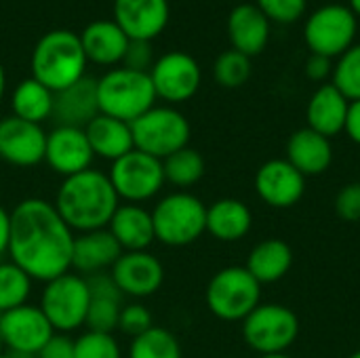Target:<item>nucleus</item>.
Returning a JSON list of instances; mask_svg holds the SVG:
<instances>
[{
    "label": "nucleus",
    "instance_id": "obj_41",
    "mask_svg": "<svg viewBox=\"0 0 360 358\" xmlns=\"http://www.w3.org/2000/svg\"><path fill=\"white\" fill-rule=\"evenodd\" d=\"M36 358H74V338L68 333H53Z\"/></svg>",
    "mask_w": 360,
    "mask_h": 358
},
{
    "label": "nucleus",
    "instance_id": "obj_4",
    "mask_svg": "<svg viewBox=\"0 0 360 358\" xmlns=\"http://www.w3.org/2000/svg\"><path fill=\"white\" fill-rule=\"evenodd\" d=\"M156 91L150 72L112 68L97 80L99 112L112 118L133 122L156 106Z\"/></svg>",
    "mask_w": 360,
    "mask_h": 358
},
{
    "label": "nucleus",
    "instance_id": "obj_27",
    "mask_svg": "<svg viewBox=\"0 0 360 358\" xmlns=\"http://www.w3.org/2000/svg\"><path fill=\"white\" fill-rule=\"evenodd\" d=\"M86 139L91 143V150L95 158L110 160V165L131 150H135L133 143V131L131 124L118 118H112L108 114H97L86 127H84Z\"/></svg>",
    "mask_w": 360,
    "mask_h": 358
},
{
    "label": "nucleus",
    "instance_id": "obj_11",
    "mask_svg": "<svg viewBox=\"0 0 360 358\" xmlns=\"http://www.w3.org/2000/svg\"><path fill=\"white\" fill-rule=\"evenodd\" d=\"M359 19L346 4L319 6L304 25V40L314 55L338 59L344 55L356 38Z\"/></svg>",
    "mask_w": 360,
    "mask_h": 358
},
{
    "label": "nucleus",
    "instance_id": "obj_6",
    "mask_svg": "<svg viewBox=\"0 0 360 358\" xmlns=\"http://www.w3.org/2000/svg\"><path fill=\"white\" fill-rule=\"evenodd\" d=\"M205 302L215 319L243 323L262 304V285L245 266H228L209 281Z\"/></svg>",
    "mask_w": 360,
    "mask_h": 358
},
{
    "label": "nucleus",
    "instance_id": "obj_50",
    "mask_svg": "<svg viewBox=\"0 0 360 358\" xmlns=\"http://www.w3.org/2000/svg\"><path fill=\"white\" fill-rule=\"evenodd\" d=\"M0 358H15V357H11V354H6V352H2V354H0Z\"/></svg>",
    "mask_w": 360,
    "mask_h": 358
},
{
    "label": "nucleus",
    "instance_id": "obj_36",
    "mask_svg": "<svg viewBox=\"0 0 360 358\" xmlns=\"http://www.w3.org/2000/svg\"><path fill=\"white\" fill-rule=\"evenodd\" d=\"M74 358H124V352L114 333L86 329L74 338Z\"/></svg>",
    "mask_w": 360,
    "mask_h": 358
},
{
    "label": "nucleus",
    "instance_id": "obj_46",
    "mask_svg": "<svg viewBox=\"0 0 360 358\" xmlns=\"http://www.w3.org/2000/svg\"><path fill=\"white\" fill-rule=\"evenodd\" d=\"M348 6H350V11L356 15V19L360 17V0H348Z\"/></svg>",
    "mask_w": 360,
    "mask_h": 358
},
{
    "label": "nucleus",
    "instance_id": "obj_34",
    "mask_svg": "<svg viewBox=\"0 0 360 358\" xmlns=\"http://www.w3.org/2000/svg\"><path fill=\"white\" fill-rule=\"evenodd\" d=\"M333 87L348 99L360 101V44H352L333 63Z\"/></svg>",
    "mask_w": 360,
    "mask_h": 358
},
{
    "label": "nucleus",
    "instance_id": "obj_20",
    "mask_svg": "<svg viewBox=\"0 0 360 358\" xmlns=\"http://www.w3.org/2000/svg\"><path fill=\"white\" fill-rule=\"evenodd\" d=\"M99 114L97 80L91 76L80 78L53 97V116L57 124L84 129Z\"/></svg>",
    "mask_w": 360,
    "mask_h": 358
},
{
    "label": "nucleus",
    "instance_id": "obj_29",
    "mask_svg": "<svg viewBox=\"0 0 360 358\" xmlns=\"http://www.w3.org/2000/svg\"><path fill=\"white\" fill-rule=\"evenodd\" d=\"M291 266H293V251L289 243L281 238H266L251 249L245 268L253 274V279L259 285H270L285 279Z\"/></svg>",
    "mask_w": 360,
    "mask_h": 358
},
{
    "label": "nucleus",
    "instance_id": "obj_37",
    "mask_svg": "<svg viewBox=\"0 0 360 358\" xmlns=\"http://www.w3.org/2000/svg\"><path fill=\"white\" fill-rule=\"evenodd\" d=\"M152 327H154V317H152V312L143 304L131 302V304L122 306L120 319H118V331L120 333H124L127 338L133 340V338L146 333Z\"/></svg>",
    "mask_w": 360,
    "mask_h": 358
},
{
    "label": "nucleus",
    "instance_id": "obj_49",
    "mask_svg": "<svg viewBox=\"0 0 360 358\" xmlns=\"http://www.w3.org/2000/svg\"><path fill=\"white\" fill-rule=\"evenodd\" d=\"M4 352V344H2V335H0V354Z\"/></svg>",
    "mask_w": 360,
    "mask_h": 358
},
{
    "label": "nucleus",
    "instance_id": "obj_23",
    "mask_svg": "<svg viewBox=\"0 0 360 358\" xmlns=\"http://www.w3.org/2000/svg\"><path fill=\"white\" fill-rule=\"evenodd\" d=\"M78 36L86 61H93L103 68H112L120 63L129 46V36L118 27L114 19H97L89 23Z\"/></svg>",
    "mask_w": 360,
    "mask_h": 358
},
{
    "label": "nucleus",
    "instance_id": "obj_2",
    "mask_svg": "<svg viewBox=\"0 0 360 358\" xmlns=\"http://www.w3.org/2000/svg\"><path fill=\"white\" fill-rule=\"evenodd\" d=\"M53 205L74 234H80L108 228L120 198L114 192L108 173L91 167L82 173L65 177L57 188Z\"/></svg>",
    "mask_w": 360,
    "mask_h": 358
},
{
    "label": "nucleus",
    "instance_id": "obj_12",
    "mask_svg": "<svg viewBox=\"0 0 360 358\" xmlns=\"http://www.w3.org/2000/svg\"><path fill=\"white\" fill-rule=\"evenodd\" d=\"M53 327L34 304H23L0 314V335L4 352L15 358H36L42 346L53 338Z\"/></svg>",
    "mask_w": 360,
    "mask_h": 358
},
{
    "label": "nucleus",
    "instance_id": "obj_8",
    "mask_svg": "<svg viewBox=\"0 0 360 358\" xmlns=\"http://www.w3.org/2000/svg\"><path fill=\"white\" fill-rule=\"evenodd\" d=\"M135 150L150 154L158 160L188 148L192 127L190 120L171 106H154L137 120L131 122Z\"/></svg>",
    "mask_w": 360,
    "mask_h": 358
},
{
    "label": "nucleus",
    "instance_id": "obj_38",
    "mask_svg": "<svg viewBox=\"0 0 360 358\" xmlns=\"http://www.w3.org/2000/svg\"><path fill=\"white\" fill-rule=\"evenodd\" d=\"M257 8L276 23H293L304 17L308 0H255Z\"/></svg>",
    "mask_w": 360,
    "mask_h": 358
},
{
    "label": "nucleus",
    "instance_id": "obj_10",
    "mask_svg": "<svg viewBox=\"0 0 360 358\" xmlns=\"http://www.w3.org/2000/svg\"><path fill=\"white\" fill-rule=\"evenodd\" d=\"M108 177L120 203L131 205H143L156 198L167 184L162 160L139 150H131L122 158L114 160Z\"/></svg>",
    "mask_w": 360,
    "mask_h": 358
},
{
    "label": "nucleus",
    "instance_id": "obj_22",
    "mask_svg": "<svg viewBox=\"0 0 360 358\" xmlns=\"http://www.w3.org/2000/svg\"><path fill=\"white\" fill-rule=\"evenodd\" d=\"M108 230L122 251H148L156 243L152 213L143 205L120 203L108 224Z\"/></svg>",
    "mask_w": 360,
    "mask_h": 358
},
{
    "label": "nucleus",
    "instance_id": "obj_40",
    "mask_svg": "<svg viewBox=\"0 0 360 358\" xmlns=\"http://www.w3.org/2000/svg\"><path fill=\"white\" fill-rule=\"evenodd\" d=\"M154 51L152 42L148 40H129V46L122 57V65L135 72H150L154 65Z\"/></svg>",
    "mask_w": 360,
    "mask_h": 358
},
{
    "label": "nucleus",
    "instance_id": "obj_39",
    "mask_svg": "<svg viewBox=\"0 0 360 358\" xmlns=\"http://www.w3.org/2000/svg\"><path fill=\"white\" fill-rule=\"evenodd\" d=\"M335 213L344 222H360V181L346 184L338 192Z\"/></svg>",
    "mask_w": 360,
    "mask_h": 358
},
{
    "label": "nucleus",
    "instance_id": "obj_35",
    "mask_svg": "<svg viewBox=\"0 0 360 358\" xmlns=\"http://www.w3.org/2000/svg\"><path fill=\"white\" fill-rule=\"evenodd\" d=\"M213 76H215L217 84H221L226 89H238L251 76V57H247L234 49L224 51L213 63Z\"/></svg>",
    "mask_w": 360,
    "mask_h": 358
},
{
    "label": "nucleus",
    "instance_id": "obj_33",
    "mask_svg": "<svg viewBox=\"0 0 360 358\" xmlns=\"http://www.w3.org/2000/svg\"><path fill=\"white\" fill-rule=\"evenodd\" d=\"M34 281L11 260H0V314L30 304Z\"/></svg>",
    "mask_w": 360,
    "mask_h": 358
},
{
    "label": "nucleus",
    "instance_id": "obj_48",
    "mask_svg": "<svg viewBox=\"0 0 360 358\" xmlns=\"http://www.w3.org/2000/svg\"><path fill=\"white\" fill-rule=\"evenodd\" d=\"M348 358H360V350H356V352H352V354H350V357Z\"/></svg>",
    "mask_w": 360,
    "mask_h": 358
},
{
    "label": "nucleus",
    "instance_id": "obj_1",
    "mask_svg": "<svg viewBox=\"0 0 360 358\" xmlns=\"http://www.w3.org/2000/svg\"><path fill=\"white\" fill-rule=\"evenodd\" d=\"M74 230L44 198H25L11 211L6 257L34 283H49L72 270Z\"/></svg>",
    "mask_w": 360,
    "mask_h": 358
},
{
    "label": "nucleus",
    "instance_id": "obj_18",
    "mask_svg": "<svg viewBox=\"0 0 360 358\" xmlns=\"http://www.w3.org/2000/svg\"><path fill=\"white\" fill-rule=\"evenodd\" d=\"M169 0H114V21L129 40L158 38L169 25Z\"/></svg>",
    "mask_w": 360,
    "mask_h": 358
},
{
    "label": "nucleus",
    "instance_id": "obj_32",
    "mask_svg": "<svg viewBox=\"0 0 360 358\" xmlns=\"http://www.w3.org/2000/svg\"><path fill=\"white\" fill-rule=\"evenodd\" d=\"M124 358H184V350L173 331L154 325L131 340Z\"/></svg>",
    "mask_w": 360,
    "mask_h": 358
},
{
    "label": "nucleus",
    "instance_id": "obj_14",
    "mask_svg": "<svg viewBox=\"0 0 360 358\" xmlns=\"http://www.w3.org/2000/svg\"><path fill=\"white\" fill-rule=\"evenodd\" d=\"M110 276L124 298L146 300L162 287L165 266L150 251H122L112 266Z\"/></svg>",
    "mask_w": 360,
    "mask_h": 358
},
{
    "label": "nucleus",
    "instance_id": "obj_30",
    "mask_svg": "<svg viewBox=\"0 0 360 358\" xmlns=\"http://www.w3.org/2000/svg\"><path fill=\"white\" fill-rule=\"evenodd\" d=\"M53 97L55 93L42 82H38L36 78H25L11 93L13 116L34 124H42L53 116Z\"/></svg>",
    "mask_w": 360,
    "mask_h": 358
},
{
    "label": "nucleus",
    "instance_id": "obj_28",
    "mask_svg": "<svg viewBox=\"0 0 360 358\" xmlns=\"http://www.w3.org/2000/svg\"><path fill=\"white\" fill-rule=\"evenodd\" d=\"M253 226L251 209L238 198H219L207 207V232L219 243L243 241Z\"/></svg>",
    "mask_w": 360,
    "mask_h": 358
},
{
    "label": "nucleus",
    "instance_id": "obj_31",
    "mask_svg": "<svg viewBox=\"0 0 360 358\" xmlns=\"http://www.w3.org/2000/svg\"><path fill=\"white\" fill-rule=\"evenodd\" d=\"M165 179L167 184L175 186L177 190H188L196 186L205 175V158L194 148H181L175 154L162 160Z\"/></svg>",
    "mask_w": 360,
    "mask_h": 358
},
{
    "label": "nucleus",
    "instance_id": "obj_17",
    "mask_svg": "<svg viewBox=\"0 0 360 358\" xmlns=\"http://www.w3.org/2000/svg\"><path fill=\"white\" fill-rule=\"evenodd\" d=\"M253 186L268 207L291 209L306 192V177L287 158H272L257 169Z\"/></svg>",
    "mask_w": 360,
    "mask_h": 358
},
{
    "label": "nucleus",
    "instance_id": "obj_24",
    "mask_svg": "<svg viewBox=\"0 0 360 358\" xmlns=\"http://www.w3.org/2000/svg\"><path fill=\"white\" fill-rule=\"evenodd\" d=\"M304 177L323 175L333 162V146L331 139L312 131L300 129L287 141V156H285Z\"/></svg>",
    "mask_w": 360,
    "mask_h": 358
},
{
    "label": "nucleus",
    "instance_id": "obj_21",
    "mask_svg": "<svg viewBox=\"0 0 360 358\" xmlns=\"http://www.w3.org/2000/svg\"><path fill=\"white\" fill-rule=\"evenodd\" d=\"M228 38L234 51L255 57L270 40V19L257 8V4H238L228 15Z\"/></svg>",
    "mask_w": 360,
    "mask_h": 358
},
{
    "label": "nucleus",
    "instance_id": "obj_5",
    "mask_svg": "<svg viewBox=\"0 0 360 358\" xmlns=\"http://www.w3.org/2000/svg\"><path fill=\"white\" fill-rule=\"evenodd\" d=\"M150 213L156 241L167 247H188L207 232V205L186 190L162 196Z\"/></svg>",
    "mask_w": 360,
    "mask_h": 358
},
{
    "label": "nucleus",
    "instance_id": "obj_7",
    "mask_svg": "<svg viewBox=\"0 0 360 358\" xmlns=\"http://www.w3.org/2000/svg\"><path fill=\"white\" fill-rule=\"evenodd\" d=\"M89 281L76 272H65L49 283L40 291L38 308L51 323L55 333H74L86 325L89 314Z\"/></svg>",
    "mask_w": 360,
    "mask_h": 358
},
{
    "label": "nucleus",
    "instance_id": "obj_44",
    "mask_svg": "<svg viewBox=\"0 0 360 358\" xmlns=\"http://www.w3.org/2000/svg\"><path fill=\"white\" fill-rule=\"evenodd\" d=\"M8 241H11V211H6L0 205V260L8 253Z\"/></svg>",
    "mask_w": 360,
    "mask_h": 358
},
{
    "label": "nucleus",
    "instance_id": "obj_13",
    "mask_svg": "<svg viewBox=\"0 0 360 358\" xmlns=\"http://www.w3.org/2000/svg\"><path fill=\"white\" fill-rule=\"evenodd\" d=\"M150 78L158 99L167 103H184L198 93L202 72L192 55L184 51H171L154 61Z\"/></svg>",
    "mask_w": 360,
    "mask_h": 358
},
{
    "label": "nucleus",
    "instance_id": "obj_45",
    "mask_svg": "<svg viewBox=\"0 0 360 358\" xmlns=\"http://www.w3.org/2000/svg\"><path fill=\"white\" fill-rule=\"evenodd\" d=\"M4 91H6V72L0 63V99L4 97Z\"/></svg>",
    "mask_w": 360,
    "mask_h": 358
},
{
    "label": "nucleus",
    "instance_id": "obj_15",
    "mask_svg": "<svg viewBox=\"0 0 360 358\" xmlns=\"http://www.w3.org/2000/svg\"><path fill=\"white\" fill-rule=\"evenodd\" d=\"M46 131L42 124L6 116L0 120V160L13 167L30 169L44 162Z\"/></svg>",
    "mask_w": 360,
    "mask_h": 358
},
{
    "label": "nucleus",
    "instance_id": "obj_19",
    "mask_svg": "<svg viewBox=\"0 0 360 358\" xmlns=\"http://www.w3.org/2000/svg\"><path fill=\"white\" fill-rule=\"evenodd\" d=\"M122 255L120 245L110 234L108 228L93 230V232H80L74 236L72 247V270L84 279L105 274L112 270L116 260Z\"/></svg>",
    "mask_w": 360,
    "mask_h": 358
},
{
    "label": "nucleus",
    "instance_id": "obj_47",
    "mask_svg": "<svg viewBox=\"0 0 360 358\" xmlns=\"http://www.w3.org/2000/svg\"><path fill=\"white\" fill-rule=\"evenodd\" d=\"M259 358H293V357H289V354L285 352V354H270V357H259Z\"/></svg>",
    "mask_w": 360,
    "mask_h": 358
},
{
    "label": "nucleus",
    "instance_id": "obj_9",
    "mask_svg": "<svg viewBox=\"0 0 360 358\" xmlns=\"http://www.w3.org/2000/svg\"><path fill=\"white\" fill-rule=\"evenodd\" d=\"M300 335L297 314L283 304H259L243 321V338L259 357L285 354Z\"/></svg>",
    "mask_w": 360,
    "mask_h": 358
},
{
    "label": "nucleus",
    "instance_id": "obj_25",
    "mask_svg": "<svg viewBox=\"0 0 360 358\" xmlns=\"http://www.w3.org/2000/svg\"><path fill=\"white\" fill-rule=\"evenodd\" d=\"M348 108H350V101L331 82L321 84L312 93L308 108H306L308 129H312L329 139L340 135L346 129Z\"/></svg>",
    "mask_w": 360,
    "mask_h": 358
},
{
    "label": "nucleus",
    "instance_id": "obj_3",
    "mask_svg": "<svg viewBox=\"0 0 360 358\" xmlns=\"http://www.w3.org/2000/svg\"><path fill=\"white\" fill-rule=\"evenodd\" d=\"M86 63L78 34L70 30H51L36 42L30 68L32 78L57 93L84 78Z\"/></svg>",
    "mask_w": 360,
    "mask_h": 358
},
{
    "label": "nucleus",
    "instance_id": "obj_26",
    "mask_svg": "<svg viewBox=\"0 0 360 358\" xmlns=\"http://www.w3.org/2000/svg\"><path fill=\"white\" fill-rule=\"evenodd\" d=\"M86 281H89V291H91L86 327L91 331L114 333L118 329V319L124 306V295L118 291L110 272L91 276Z\"/></svg>",
    "mask_w": 360,
    "mask_h": 358
},
{
    "label": "nucleus",
    "instance_id": "obj_16",
    "mask_svg": "<svg viewBox=\"0 0 360 358\" xmlns=\"http://www.w3.org/2000/svg\"><path fill=\"white\" fill-rule=\"evenodd\" d=\"M93 160L95 154L91 150L84 129L57 124L46 133L44 162L63 179L91 169Z\"/></svg>",
    "mask_w": 360,
    "mask_h": 358
},
{
    "label": "nucleus",
    "instance_id": "obj_42",
    "mask_svg": "<svg viewBox=\"0 0 360 358\" xmlns=\"http://www.w3.org/2000/svg\"><path fill=\"white\" fill-rule=\"evenodd\" d=\"M304 72H306V76H308L310 80H314V82H325V80L331 78V74H333V59L310 53Z\"/></svg>",
    "mask_w": 360,
    "mask_h": 358
},
{
    "label": "nucleus",
    "instance_id": "obj_43",
    "mask_svg": "<svg viewBox=\"0 0 360 358\" xmlns=\"http://www.w3.org/2000/svg\"><path fill=\"white\" fill-rule=\"evenodd\" d=\"M348 137L360 146V101H350L348 108V118H346V129Z\"/></svg>",
    "mask_w": 360,
    "mask_h": 358
}]
</instances>
